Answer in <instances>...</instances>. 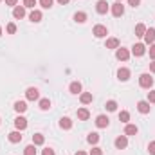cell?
Listing matches in <instances>:
<instances>
[{"instance_id": "7dc6e473", "label": "cell", "mask_w": 155, "mask_h": 155, "mask_svg": "<svg viewBox=\"0 0 155 155\" xmlns=\"http://www.w3.org/2000/svg\"><path fill=\"white\" fill-rule=\"evenodd\" d=\"M0 2H2V0H0Z\"/></svg>"}, {"instance_id": "1f68e13d", "label": "cell", "mask_w": 155, "mask_h": 155, "mask_svg": "<svg viewBox=\"0 0 155 155\" xmlns=\"http://www.w3.org/2000/svg\"><path fill=\"white\" fill-rule=\"evenodd\" d=\"M52 2H54V0H38V4L43 7V9H49V7H52Z\"/></svg>"}, {"instance_id": "7c38bea8", "label": "cell", "mask_w": 155, "mask_h": 155, "mask_svg": "<svg viewBox=\"0 0 155 155\" xmlns=\"http://www.w3.org/2000/svg\"><path fill=\"white\" fill-rule=\"evenodd\" d=\"M137 110H139L141 114H150L152 107H150V103H148V101H139V103H137Z\"/></svg>"}, {"instance_id": "ba28073f", "label": "cell", "mask_w": 155, "mask_h": 155, "mask_svg": "<svg viewBox=\"0 0 155 155\" xmlns=\"http://www.w3.org/2000/svg\"><path fill=\"white\" fill-rule=\"evenodd\" d=\"M112 15H114L116 18H119V16L124 15V5H123L121 2H116V4L112 5Z\"/></svg>"}, {"instance_id": "f1b7e54d", "label": "cell", "mask_w": 155, "mask_h": 155, "mask_svg": "<svg viewBox=\"0 0 155 155\" xmlns=\"http://www.w3.org/2000/svg\"><path fill=\"white\" fill-rule=\"evenodd\" d=\"M119 121H121V123H128V121H130V114H128L126 110L119 112Z\"/></svg>"}, {"instance_id": "e575fe53", "label": "cell", "mask_w": 155, "mask_h": 155, "mask_svg": "<svg viewBox=\"0 0 155 155\" xmlns=\"http://www.w3.org/2000/svg\"><path fill=\"white\" fill-rule=\"evenodd\" d=\"M88 155H103V150L101 148H97V146H94L92 150H90V153Z\"/></svg>"}, {"instance_id": "5bb4252c", "label": "cell", "mask_w": 155, "mask_h": 155, "mask_svg": "<svg viewBox=\"0 0 155 155\" xmlns=\"http://www.w3.org/2000/svg\"><path fill=\"white\" fill-rule=\"evenodd\" d=\"M7 139H9V143H13V144L20 143V141H22V134H20V130H18V132H11V134L7 135Z\"/></svg>"}, {"instance_id": "ac0fdd59", "label": "cell", "mask_w": 155, "mask_h": 155, "mask_svg": "<svg viewBox=\"0 0 155 155\" xmlns=\"http://www.w3.org/2000/svg\"><path fill=\"white\" fill-rule=\"evenodd\" d=\"M60 128H63V130H71V128H72V121H71L69 117H61V119H60Z\"/></svg>"}, {"instance_id": "6da1fadb", "label": "cell", "mask_w": 155, "mask_h": 155, "mask_svg": "<svg viewBox=\"0 0 155 155\" xmlns=\"http://www.w3.org/2000/svg\"><path fill=\"white\" fill-rule=\"evenodd\" d=\"M139 85H141L143 88H152L153 78L150 76V74H141V76H139Z\"/></svg>"}, {"instance_id": "d4e9b609", "label": "cell", "mask_w": 155, "mask_h": 155, "mask_svg": "<svg viewBox=\"0 0 155 155\" xmlns=\"http://www.w3.org/2000/svg\"><path fill=\"white\" fill-rule=\"evenodd\" d=\"M69 90H71L72 94H79V92H81V83H79V81H72L71 87H69Z\"/></svg>"}, {"instance_id": "8992f818", "label": "cell", "mask_w": 155, "mask_h": 155, "mask_svg": "<svg viewBox=\"0 0 155 155\" xmlns=\"http://www.w3.org/2000/svg\"><path fill=\"white\" fill-rule=\"evenodd\" d=\"M144 52H146V45H144V43H135V45L132 47V54L137 56V58L144 56Z\"/></svg>"}, {"instance_id": "d6986e66", "label": "cell", "mask_w": 155, "mask_h": 155, "mask_svg": "<svg viewBox=\"0 0 155 155\" xmlns=\"http://www.w3.org/2000/svg\"><path fill=\"white\" fill-rule=\"evenodd\" d=\"M144 33H146V25H144V24H137V25H135V36H137V38H143Z\"/></svg>"}, {"instance_id": "4fadbf2b", "label": "cell", "mask_w": 155, "mask_h": 155, "mask_svg": "<svg viewBox=\"0 0 155 155\" xmlns=\"http://www.w3.org/2000/svg\"><path fill=\"white\" fill-rule=\"evenodd\" d=\"M15 126H16L18 130H25V128H27V119L22 117V116H18L15 119Z\"/></svg>"}, {"instance_id": "b9f144b4", "label": "cell", "mask_w": 155, "mask_h": 155, "mask_svg": "<svg viewBox=\"0 0 155 155\" xmlns=\"http://www.w3.org/2000/svg\"><path fill=\"white\" fill-rule=\"evenodd\" d=\"M150 71H152V72L155 74V60L152 61V63H150Z\"/></svg>"}, {"instance_id": "f6af8a7d", "label": "cell", "mask_w": 155, "mask_h": 155, "mask_svg": "<svg viewBox=\"0 0 155 155\" xmlns=\"http://www.w3.org/2000/svg\"><path fill=\"white\" fill-rule=\"evenodd\" d=\"M0 36H2V27H0Z\"/></svg>"}, {"instance_id": "cb8c5ba5", "label": "cell", "mask_w": 155, "mask_h": 155, "mask_svg": "<svg viewBox=\"0 0 155 155\" xmlns=\"http://www.w3.org/2000/svg\"><path fill=\"white\" fill-rule=\"evenodd\" d=\"M79 99H81L83 105H88V103H92V94H90V92H83V94L79 96Z\"/></svg>"}, {"instance_id": "2e32d148", "label": "cell", "mask_w": 155, "mask_h": 155, "mask_svg": "<svg viewBox=\"0 0 155 155\" xmlns=\"http://www.w3.org/2000/svg\"><path fill=\"white\" fill-rule=\"evenodd\" d=\"M117 78H119L121 81H128V79H130V71H128L126 67L119 69V71H117Z\"/></svg>"}, {"instance_id": "60d3db41", "label": "cell", "mask_w": 155, "mask_h": 155, "mask_svg": "<svg viewBox=\"0 0 155 155\" xmlns=\"http://www.w3.org/2000/svg\"><path fill=\"white\" fill-rule=\"evenodd\" d=\"M5 4H7V5H11V7H15V5L18 4V0H5Z\"/></svg>"}, {"instance_id": "836d02e7", "label": "cell", "mask_w": 155, "mask_h": 155, "mask_svg": "<svg viewBox=\"0 0 155 155\" xmlns=\"http://www.w3.org/2000/svg\"><path fill=\"white\" fill-rule=\"evenodd\" d=\"M5 29H7V33H9V35H15V33H16V25H15L13 22H11V24H7V27H5Z\"/></svg>"}, {"instance_id": "8fae6325", "label": "cell", "mask_w": 155, "mask_h": 155, "mask_svg": "<svg viewBox=\"0 0 155 155\" xmlns=\"http://www.w3.org/2000/svg\"><path fill=\"white\" fill-rule=\"evenodd\" d=\"M13 16H15L16 20L24 18V16H25V7H24V5H15V9H13Z\"/></svg>"}, {"instance_id": "9a60e30c", "label": "cell", "mask_w": 155, "mask_h": 155, "mask_svg": "<svg viewBox=\"0 0 155 155\" xmlns=\"http://www.w3.org/2000/svg\"><path fill=\"white\" fill-rule=\"evenodd\" d=\"M41 11H38V9H33L31 11V15H29V20L31 22H35V24H38V22H41Z\"/></svg>"}, {"instance_id": "ffe728a7", "label": "cell", "mask_w": 155, "mask_h": 155, "mask_svg": "<svg viewBox=\"0 0 155 155\" xmlns=\"http://www.w3.org/2000/svg\"><path fill=\"white\" fill-rule=\"evenodd\" d=\"M15 110H16L18 114L25 112V110H27V103H25V101H16V103H15Z\"/></svg>"}, {"instance_id": "7a4b0ae2", "label": "cell", "mask_w": 155, "mask_h": 155, "mask_svg": "<svg viewBox=\"0 0 155 155\" xmlns=\"http://www.w3.org/2000/svg\"><path fill=\"white\" fill-rule=\"evenodd\" d=\"M116 58L119 61H126V60L130 58V51L124 49V47H117L116 49Z\"/></svg>"}, {"instance_id": "484cf974", "label": "cell", "mask_w": 155, "mask_h": 155, "mask_svg": "<svg viewBox=\"0 0 155 155\" xmlns=\"http://www.w3.org/2000/svg\"><path fill=\"white\" fill-rule=\"evenodd\" d=\"M119 47V40L117 38H108L107 40V49H117Z\"/></svg>"}, {"instance_id": "30bf717a", "label": "cell", "mask_w": 155, "mask_h": 155, "mask_svg": "<svg viewBox=\"0 0 155 155\" xmlns=\"http://www.w3.org/2000/svg\"><path fill=\"white\" fill-rule=\"evenodd\" d=\"M108 123H110V119L107 116H97L96 117V126H97V128H107Z\"/></svg>"}, {"instance_id": "5b68a950", "label": "cell", "mask_w": 155, "mask_h": 155, "mask_svg": "<svg viewBox=\"0 0 155 155\" xmlns=\"http://www.w3.org/2000/svg\"><path fill=\"white\" fill-rule=\"evenodd\" d=\"M25 97H27L29 101H36L40 97V90L36 87H29V88L25 90Z\"/></svg>"}, {"instance_id": "4316f807", "label": "cell", "mask_w": 155, "mask_h": 155, "mask_svg": "<svg viewBox=\"0 0 155 155\" xmlns=\"http://www.w3.org/2000/svg\"><path fill=\"white\" fill-rule=\"evenodd\" d=\"M87 141H88L90 144H97V141H99V134H96V132H92V134H88V137H87Z\"/></svg>"}, {"instance_id": "d6a6232c", "label": "cell", "mask_w": 155, "mask_h": 155, "mask_svg": "<svg viewBox=\"0 0 155 155\" xmlns=\"http://www.w3.org/2000/svg\"><path fill=\"white\" fill-rule=\"evenodd\" d=\"M36 4H38L36 0H24V7H31V9H35Z\"/></svg>"}, {"instance_id": "52a82bcc", "label": "cell", "mask_w": 155, "mask_h": 155, "mask_svg": "<svg viewBox=\"0 0 155 155\" xmlns=\"http://www.w3.org/2000/svg\"><path fill=\"white\" fill-rule=\"evenodd\" d=\"M114 144H116L117 150H124V148L128 146V137H126V135H119V137H116Z\"/></svg>"}, {"instance_id": "d590c367", "label": "cell", "mask_w": 155, "mask_h": 155, "mask_svg": "<svg viewBox=\"0 0 155 155\" xmlns=\"http://www.w3.org/2000/svg\"><path fill=\"white\" fill-rule=\"evenodd\" d=\"M148 103H155V90H152V92H148V99H146Z\"/></svg>"}, {"instance_id": "7402d4cb", "label": "cell", "mask_w": 155, "mask_h": 155, "mask_svg": "<svg viewBox=\"0 0 155 155\" xmlns=\"http://www.w3.org/2000/svg\"><path fill=\"white\" fill-rule=\"evenodd\" d=\"M43 143H45V137H43L41 134H35V135H33V144H35V146H41Z\"/></svg>"}, {"instance_id": "8d00e7d4", "label": "cell", "mask_w": 155, "mask_h": 155, "mask_svg": "<svg viewBox=\"0 0 155 155\" xmlns=\"http://www.w3.org/2000/svg\"><path fill=\"white\" fill-rule=\"evenodd\" d=\"M148 152H150V155H155V141L148 144Z\"/></svg>"}, {"instance_id": "bcb514c9", "label": "cell", "mask_w": 155, "mask_h": 155, "mask_svg": "<svg viewBox=\"0 0 155 155\" xmlns=\"http://www.w3.org/2000/svg\"><path fill=\"white\" fill-rule=\"evenodd\" d=\"M117 2H123V0H117Z\"/></svg>"}, {"instance_id": "9c48e42d", "label": "cell", "mask_w": 155, "mask_h": 155, "mask_svg": "<svg viewBox=\"0 0 155 155\" xmlns=\"http://www.w3.org/2000/svg\"><path fill=\"white\" fill-rule=\"evenodd\" d=\"M143 38H144V43H146V45L153 43V41H155V29H152V27H150V29H146V33H144V36H143Z\"/></svg>"}, {"instance_id": "3957f363", "label": "cell", "mask_w": 155, "mask_h": 155, "mask_svg": "<svg viewBox=\"0 0 155 155\" xmlns=\"http://www.w3.org/2000/svg\"><path fill=\"white\" fill-rule=\"evenodd\" d=\"M108 9H110V4H108L107 0H97V4H96V11H97L99 15H107Z\"/></svg>"}, {"instance_id": "f546056e", "label": "cell", "mask_w": 155, "mask_h": 155, "mask_svg": "<svg viewBox=\"0 0 155 155\" xmlns=\"http://www.w3.org/2000/svg\"><path fill=\"white\" fill-rule=\"evenodd\" d=\"M105 107H107V110H108V112H116V110H117V103H116V101H107V105H105Z\"/></svg>"}, {"instance_id": "f35d334b", "label": "cell", "mask_w": 155, "mask_h": 155, "mask_svg": "<svg viewBox=\"0 0 155 155\" xmlns=\"http://www.w3.org/2000/svg\"><path fill=\"white\" fill-rule=\"evenodd\" d=\"M150 58H152V60H155V43H152V45H150Z\"/></svg>"}, {"instance_id": "74e56055", "label": "cell", "mask_w": 155, "mask_h": 155, "mask_svg": "<svg viewBox=\"0 0 155 155\" xmlns=\"http://www.w3.org/2000/svg\"><path fill=\"white\" fill-rule=\"evenodd\" d=\"M41 155H54V150H52V148H43Z\"/></svg>"}, {"instance_id": "277c9868", "label": "cell", "mask_w": 155, "mask_h": 155, "mask_svg": "<svg viewBox=\"0 0 155 155\" xmlns=\"http://www.w3.org/2000/svg\"><path fill=\"white\" fill-rule=\"evenodd\" d=\"M92 35L96 36V38H105L107 35H108V31H107V27L105 25H101V24H97L94 29H92Z\"/></svg>"}, {"instance_id": "ee69618b", "label": "cell", "mask_w": 155, "mask_h": 155, "mask_svg": "<svg viewBox=\"0 0 155 155\" xmlns=\"http://www.w3.org/2000/svg\"><path fill=\"white\" fill-rule=\"evenodd\" d=\"M76 155H87V153H85V152H81V150H79V152H76Z\"/></svg>"}, {"instance_id": "603a6c76", "label": "cell", "mask_w": 155, "mask_h": 155, "mask_svg": "<svg viewBox=\"0 0 155 155\" xmlns=\"http://www.w3.org/2000/svg\"><path fill=\"white\" fill-rule=\"evenodd\" d=\"M74 20H76L78 24H85V22H87V13H83V11H78L76 15H74Z\"/></svg>"}, {"instance_id": "4dcf8cb0", "label": "cell", "mask_w": 155, "mask_h": 155, "mask_svg": "<svg viewBox=\"0 0 155 155\" xmlns=\"http://www.w3.org/2000/svg\"><path fill=\"white\" fill-rule=\"evenodd\" d=\"M40 108L41 110H49L51 108V101L49 99H40Z\"/></svg>"}, {"instance_id": "83f0119b", "label": "cell", "mask_w": 155, "mask_h": 155, "mask_svg": "<svg viewBox=\"0 0 155 155\" xmlns=\"http://www.w3.org/2000/svg\"><path fill=\"white\" fill-rule=\"evenodd\" d=\"M24 155H36V146H35V144H29V146H25Z\"/></svg>"}, {"instance_id": "44dd1931", "label": "cell", "mask_w": 155, "mask_h": 155, "mask_svg": "<svg viewBox=\"0 0 155 155\" xmlns=\"http://www.w3.org/2000/svg\"><path fill=\"white\" fill-rule=\"evenodd\" d=\"M88 117H90V112H88L87 108H79V110H78V119H79V121H87Z\"/></svg>"}, {"instance_id": "7bdbcfd3", "label": "cell", "mask_w": 155, "mask_h": 155, "mask_svg": "<svg viewBox=\"0 0 155 155\" xmlns=\"http://www.w3.org/2000/svg\"><path fill=\"white\" fill-rule=\"evenodd\" d=\"M58 4H61V5H65V4H69V0H58Z\"/></svg>"}, {"instance_id": "ab89813d", "label": "cell", "mask_w": 155, "mask_h": 155, "mask_svg": "<svg viewBox=\"0 0 155 155\" xmlns=\"http://www.w3.org/2000/svg\"><path fill=\"white\" fill-rule=\"evenodd\" d=\"M141 4V0H128V5H132V7H137Z\"/></svg>"}, {"instance_id": "e0dca14e", "label": "cell", "mask_w": 155, "mask_h": 155, "mask_svg": "<svg viewBox=\"0 0 155 155\" xmlns=\"http://www.w3.org/2000/svg\"><path fill=\"white\" fill-rule=\"evenodd\" d=\"M137 132H139V128L135 126V124H126L124 126V135L128 137V135H137Z\"/></svg>"}]
</instances>
